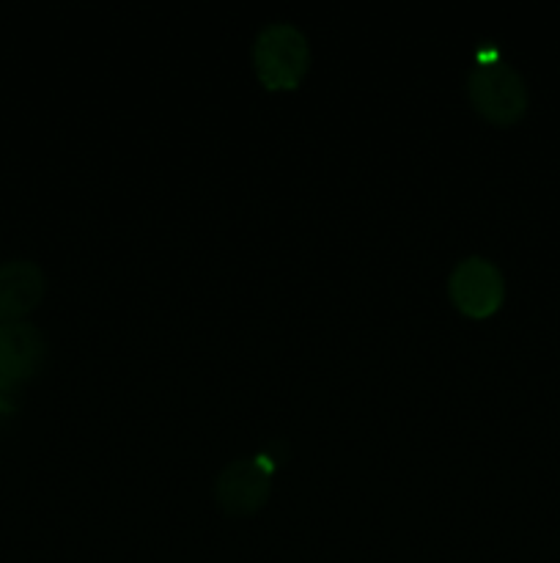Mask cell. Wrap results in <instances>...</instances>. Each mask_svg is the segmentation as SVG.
Wrapping results in <instances>:
<instances>
[{
  "instance_id": "8992f818",
  "label": "cell",
  "mask_w": 560,
  "mask_h": 563,
  "mask_svg": "<svg viewBox=\"0 0 560 563\" xmlns=\"http://www.w3.org/2000/svg\"><path fill=\"white\" fill-rule=\"evenodd\" d=\"M44 295V273L36 262L11 258L0 264V322H20Z\"/></svg>"
},
{
  "instance_id": "5b68a950",
  "label": "cell",
  "mask_w": 560,
  "mask_h": 563,
  "mask_svg": "<svg viewBox=\"0 0 560 563\" xmlns=\"http://www.w3.org/2000/svg\"><path fill=\"white\" fill-rule=\"evenodd\" d=\"M47 344L27 322H0V407L16 396L20 385L38 372Z\"/></svg>"
},
{
  "instance_id": "7a4b0ae2",
  "label": "cell",
  "mask_w": 560,
  "mask_h": 563,
  "mask_svg": "<svg viewBox=\"0 0 560 563\" xmlns=\"http://www.w3.org/2000/svg\"><path fill=\"white\" fill-rule=\"evenodd\" d=\"M253 66L269 91H291L302 82L311 66L307 36L291 22H269L253 44Z\"/></svg>"
},
{
  "instance_id": "3957f363",
  "label": "cell",
  "mask_w": 560,
  "mask_h": 563,
  "mask_svg": "<svg viewBox=\"0 0 560 563\" xmlns=\"http://www.w3.org/2000/svg\"><path fill=\"white\" fill-rule=\"evenodd\" d=\"M272 451L228 462L214 484V498L228 515H253L267 504L272 493Z\"/></svg>"
},
{
  "instance_id": "277c9868",
  "label": "cell",
  "mask_w": 560,
  "mask_h": 563,
  "mask_svg": "<svg viewBox=\"0 0 560 563\" xmlns=\"http://www.w3.org/2000/svg\"><path fill=\"white\" fill-rule=\"evenodd\" d=\"M453 306L467 317H492L505 300V278L494 262L483 256H467L448 278Z\"/></svg>"
},
{
  "instance_id": "6da1fadb",
  "label": "cell",
  "mask_w": 560,
  "mask_h": 563,
  "mask_svg": "<svg viewBox=\"0 0 560 563\" xmlns=\"http://www.w3.org/2000/svg\"><path fill=\"white\" fill-rule=\"evenodd\" d=\"M467 93H470L472 108L500 126L516 124L530 104L525 77L492 47V42H483L478 47L475 66L467 77Z\"/></svg>"
}]
</instances>
